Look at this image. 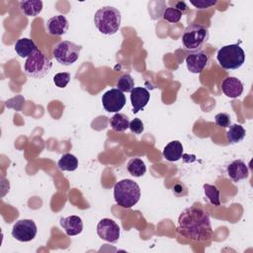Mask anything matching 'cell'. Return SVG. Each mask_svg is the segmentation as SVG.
I'll use <instances>...</instances> for the list:
<instances>
[{"instance_id":"obj_2","label":"cell","mask_w":253,"mask_h":253,"mask_svg":"<svg viewBox=\"0 0 253 253\" xmlns=\"http://www.w3.org/2000/svg\"><path fill=\"white\" fill-rule=\"evenodd\" d=\"M122 22L121 12L112 6H104L98 9L94 15V24L103 35L116 34Z\"/></svg>"},{"instance_id":"obj_9","label":"cell","mask_w":253,"mask_h":253,"mask_svg":"<svg viewBox=\"0 0 253 253\" xmlns=\"http://www.w3.org/2000/svg\"><path fill=\"white\" fill-rule=\"evenodd\" d=\"M102 104L107 112L119 113L126 105V96L118 88H113L102 96Z\"/></svg>"},{"instance_id":"obj_17","label":"cell","mask_w":253,"mask_h":253,"mask_svg":"<svg viewBox=\"0 0 253 253\" xmlns=\"http://www.w3.org/2000/svg\"><path fill=\"white\" fill-rule=\"evenodd\" d=\"M14 48L17 54L23 58L24 57L28 58L39 49L36 42L33 40L28 38H23L18 40L14 45Z\"/></svg>"},{"instance_id":"obj_24","label":"cell","mask_w":253,"mask_h":253,"mask_svg":"<svg viewBox=\"0 0 253 253\" xmlns=\"http://www.w3.org/2000/svg\"><path fill=\"white\" fill-rule=\"evenodd\" d=\"M205 196L210 201L211 204L213 206H219L220 205V199H219V190L214 185L210 184H204L203 186Z\"/></svg>"},{"instance_id":"obj_31","label":"cell","mask_w":253,"mask_h":253,"mask_svg":"<svg viewBox=\"0 0 253 253\" xmlns=\"http://www.w3.org/2000/svg\"><path fill=\"white\" fill-rule=\"evenodd\" d=\"M174 4H175V8H176V9H178L179 11H181L182 13H184V12L188 9V7H187V5H186V3H185V2L179 1V2H175Z\"/></svg>"},{"instance_id":"obj_10","label":"cell","mask_w":253,"mask_h":253,"mask_svg":"<svg viewBox=\"0 0 253 253\" xmlns=\"http://www.w3.org/2000/svg\"><path fill=\"white\" fill-rule=\"evenodd\" d=\"M97 233L101 239L110 243H116L120 238L121 228L115 220L103 218L97 224Z\"/></svg>"},{"instance_id":"obj_14","label":"cell","mask_w":253,"mask_h":253,"mask_svg":"<svg viewBox=\"0 0 253 253\" xmlns=\"http://www.w3.org/2000/svg\"><path fill=\"white\" fill-rule=\"evenodd\" d=\"M221 90L228 98H238L243 92V83L236 77H226L221 83Z\"/></svg>"},{"instance_id":"obj_20","label":"cell","mask_w":253,"mask_h":253,"mask_svg":"<svg viewBox=\"0 0 253 253\" xmlns=\"http://www.w3.org/2000/svg\"><path fill=\"white\" fill-rule=\"evenodd\" d=\"M110 125L115 131L123 132L129 127V120L125 114L116 113L110 119Z\"/></svg>"},{"instance_id":"obj_1","label":"cell","mask_w":253,"mask_h":253,"mask_svg":"<svg viewBox=\"0 0 253 253\" xmlns=\"http://www.w3.org/2000/svg\"><path fill=\"white\" fill-rule=\"evenodd\" d=\"M177 231L194 241L209 240L212 234L210 214L200 207L185 209L179 215Z\"/></svg>"},{"instance_id":"obj_23","label":"cell","mask_w":253,"mask_h":253,"mask_svg":"<svg viewBox=\"0 0 253 253\" xmlns=\"http://www.w3.org/2000/svg\"><path fill=\"white\" fill-rule=\"evenodd\" d=\"M128 173L133 177H141L146 172L145 163L140 158H131L126 165Z\"/></svg>"},{"instance_id":"obj_25","label":"cell","mask_w":253,"mask_h":253,"mask_svg":"<svg viewBox=\"0 0 253 253\" xmlns=\"http://www.w3.org/2000/svg\"><path fill=\"white\" fill-rule=\"evenodd\" d=\"M117 87L123 93L131 92V90L134 88V81L129 74H124L118 79Z\"/></svg>"},{"instance_id":"obj_4","label":"cell","mask_w":253,"mask_h":253,"mask_svg":"<svg viewBox=\"0 0 253 253\" xmlns=\"http://www.w3.org/2000/svg\"><path fill=\"white\" fill-rule=\"evenodd\" d=\"M216 58L220 66L226 70H234L241 67L245 61V53L239 44L233 43L220 47Z\"/></svg>"},{"instance_id":"obj_28","label":"cell","mask_w":253,"mask_h":253,"mask_svg":"<svg viewBox=\"0 0 253 253\" xmlns=\"http://www.w3.org/2000/svg\"><path fill=\"white\" fill-rule=\"evenodd\" d=\"M215 125L221 127H228L231 125V120L228 114L226 113H219L214 117Z\"/></svg>"},{"instance_id":"obj_3","label":"cell","mask_w":253,"mask_h":253,"mask_svg":"<svg viewBox=\"0 0 253 253\" xmlns=\"http://www.w3.org/2000/svg\"><path fill=\"white\" fill-rule=\"evenodd\" d=\"M114 198L116 203L124 208H132L140 199V188L134 181L124 179L115 184Z\"/></svg>"},{"instance_id":"obj_12","label":"cell","mask_w":253,"mask_h":253,"mask_svg":"<svg viewBox=\"0 0 253 253\" xmlns=\"http://www.w3.org/2000/svg\"><path fill=\"white\" fill-rule=\"evenodd\" d=\"M69 27L68 20L63 15H56L49 18L45 23L46 32L51 36L64 35Z\"/></svg>"},{"instance_id":"obj_8","label":"cell","mask_w":253,"mask_h":253,"mask_svg":"<svg viewBox=\"0 0 253 253\" xmlns=\"http://www.w3.org/2000/svg\"><path fill=\"white\" fill-rule=\"evenodd\" d=\"M37 225L32 219H20L12 228V236L21 242L33 240L37 235Z\"/></svg>"},{"instance_id":"obj_19","label":"cell","mask_w":253,"mask_h":253,"mask_svg":"<svg viewBox=\"0 0 253 253\" xmlns=\"http://www.w3.org/2000/svg\"><path fill=\"white\" fill-rule=\"evenodd\" d=\"M21 12L28 17H35L42 10V1L41 0H28L21 1L19 4Z\"/></svg>"},{"instance_id":"obj_27","label":"cell","mask_w":253,"mask_h":253,"mask_svg":"<svg viewBox=\"0 0 253 253\" xmlns=\"http://www.w3.org/2000/svg\"><path fill=\"white\" fill-rule=\"evenodd\" d=\"M70 81V74L68 72L56 73L53 76V83L58 88H65Z\"/></svg>"},{"instance_id":"obj_18","label":"cell","mask_w":253,"mask_h":253,"mask_svg":"<svg viewBox=\"0 0 253 253\" xmlns=\"http://www.w3.org/2000/svg\"><path fill=\"white\" fill-rule=\"evenodd\" d=\"M183 154V145L179 140L170 141L163 149V156L166 160L174 162L179 160Z\"/></svg>"},{"instance_id":"obj_16","label":"cell","mask_w":253,"mask_h":253,"mask_svg":"<svg viewBox=\"0 0 253 253\" xmlns=\"http://www.w3.org/2000/svg\"><path fill=\"white\" fill-rule=\"evenodd\" d=\"M227 174L234 182H239L248 177L249 171L247 165L242 160H234L227 166Z\"/></svg>"},{"instance_id":"obj_13","label":"cell","mask_w":253,"mask_h":253,"mask_svg":"<svg viewBox=\"0 0 253 253\" xmlns=\"http://www.w3.org/2000/svg\"><path fill=\"white\" fill-rule=\"evenodd\" d=\"M150 94L147 89L143 87H134L130 92V102L132 106V113L136 114L142 110L148 103Z\"/></svg>"},{"instance_id":"obj_22","label":"cell","mask_w":253,"mask_h":253,"mask_svg":"<svg viewBox=\"0 0 253 253\" xmlns=\"http://www.w3.org/2000/svg\"><path fill=\"white\" fill-rule=\"evenodd\" d=\"M245 134L246 130L241 125L233 124L228 126L226 137L231 143H238L245 137Z\"/></svg>"},{"instance_id":"obj_26","label":"cell","mask_w":253,"mask_h":253,"mask_svg":"<svg viewBox=\"0 0 253 253\" xmlns=\"http://www.w3.org/2000/svg\"><path fill=\"white\" fill-rule=\"evenodd\" d=\"M182 15H183V13L181 11H179L178 9H176L175 7H167L164 9L162 17L165 21L175 24L181 20Z\"/></svg>"},{"instance_id":"obj_30","label":"cell","mask_w":253,"mask_h":253,"mask_svg":"<svg viewBox=\"0 0 253 253\" xmlns=\"http://www.w3.org/2000/svg\"><path fill=\"white\" fill-rule=\"evenodd\" d=\"M217 1L215 0H198V1H193L191 0L190 3L195 6L197 9L199 10H204V9H207V8H210L213 5L216 4Z\"/></svg>"},{"instance_id":"obj_11","label":"cell","mask_w":253,"mask_h":253,"mask_svg":"<svg viewBox=\"0 0 253 253\" xmlns=\"http://www.w3.org/2000/svg\"><path fill=\"white\" fill-rule=\"evenodd\" d=\"M209 63V56L204 51L190 53L186 57V65L190 72L201 73Z\"/></svg>"},{"instance_id":"obj_29","label":"cell","mask_w":253,"mask_h":253,"mask_svg":"<svg viewBox=\"0 0 253 253\" xmlns=\"http://www.w3.org/2000/svg\"><path fill=\"white\" fill-rule=\"evenodd\" d=\"M129 129L132 133H135V134H140L143 129H144V126H143V123L141 122L140 119H133L131 122H129Z\"/></svg>"},{"instance_id":"obj_15","label":"cell","mask_w":253,"mask_h":253,"mask_svg":"<svg viewBox=\"0 0 253 253\" xmlns=\"http://www.w3.org/2000/svg\"><path fill=\"white\" fill-rule=\"evenodd\" d=\"M60 225L63 227L65 233L69 236H75L82 232L83 221L77 215H69L67 217H61Z\"/></svg>"},{"instance_id":"obj_5","label":"cell","mask_w":253,"mask_h":253,"mask_svg":"<svg viewBox=\"0 0 253 253\" xmlns=\"http://www.w3.org/2000/svg\"><path fill=\"white\" fill-rule=\"evenodd\" d=\"M209 40V31L199 24L188 26L182 36V43L186 50L200 51Z\"/></svg>"},{"instance_id":"obj_6","label":"cell","mask_w":253,"mask_h":253,"mask_svg":"<svg viewBox=\"0 0 253 253\" xmlns=\"http://www.w3.org/2000/svg\"><path fill=\"white\" fill-rule=\"evenodd\" d=\"M52 67L51 60L46 57L41 49L29 56L25 62V73L33 78H42L49 73Z\"/></svg>"},{"instance_id":"obj_21","label":"cell","mask_w":253,"mask_h":253,"mask_svg":"<svg viewBox=\"0 0 253 253\" xmlns=\"http://www.w3.org/2000/svg\"><path fill=\"white\" fill-rule=\"evenodd\" d=\"M57 166L62 171H74L78 167V160L75 155L71 153H65L59 158Z\"/></svg>"},{"instance_id":"obj_7","label":"cell","mask_w":253,"mask_h":253,"mask_svg":"<svg viewBox=\"0 0 253 253\" xmlns=\"http://www.w3.org/2000/svg\"><path fill=\"white\" fill-rule=\"evenodd\" d=\"M82 46L69 41L59 42L52 50L55 59L62 65H71L79 57Z\"/></svg>"}]
</instances>
